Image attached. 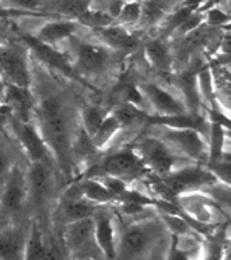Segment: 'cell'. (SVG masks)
Returning <instances> with one entry per match:
<instances>
[{
	"instance_id": "f35d334b",
	"label": "cell",
	"mask_w": 231,
	"mask_h": 260,
	"mask_svg": "<svg viewBox=\"0 0 231 260\" xmlns=\"http://www.w3.org/2000/svg\"><path fill=\"white\" fill-rule=\"evenodd\" d=\"M42 260H64L62 248L54 241H45L44 240V256Z\"/></svg>"
},
{
	"instance_id": "44dd1931",
	"label": "cell",
	"mask_w": 231,
	"mask_h": 260,
	"mask_svg": "<svg viewBox=\"0 0 231 260\" xmlns=\"http://www.w3.org/2000/svg\"><path fill=\"white\" fill-rule=\"evenodd\" d=\"M97 211L96 203L91 202L87 198H69L66 199L61 207V214L66 223L74 222L79 219L89 218Z\"/></svg>"
},
{
	"instance_id": "cb8c5ba5",
	"label": "cell",
	"mask_w": 231,
	"mask_h": 260,
	"mask_svg": "<svg viewBox=\"0 0 231 260\" xmlns=\"http://www.w3.org/2000/svg\"><path fill=\"white\" fill-rule=\"evenodd\" d=\"M146 56L154 68L166 71L170 67V54L165 45L160 40H153L146 44Z\"/></svg>"
},
{
	"instance_id": "8d00e7d4",
	"label": "cell",
	"mask_w": 231,
	"mask_h": 260,
	"mask_svg": "<svg viewBox=\"0 0 231 260\" xmlns=\"http://www.w3.org/2000/svg\"><path fill=\"white\" fill-rule=\"evenodd\" d=\"M166 260H192V256H190V252L184 245H181L178 237H173L168 249Z\"/></svg>"
},
{
	"instance_id": "6da1fadb",
	"label": "cell",
	"mask_w": 231,
	"mask_h": 260,
	"mask_svg": "<svg viewBox=\"0 0 231 260\" xmlns=\"http://www.w3.org/2000/svg\"><path fill=\"white\" fill-rule=\"evenodd\" d=\"M36 114L45 144L52 149L65 174H68L72 161V140L64 107L57 98L48 96L41 101Z\"/></svg>"
},
{
	"instance_id": "1f68e13d",
	"label": "cell",
	"mask_w": 231,
	"mask_h": 260,
	"mask_svg": "<svg viewBox=\"0 0 231 260\" xmlns=\"http://www.w3.org/2000/svg\"><path fill=\"white\" fill-rule=\"evenodd\" d=\"M112 115L117 118V121L119 122L121 127H130V126L135 125L137 122L142 121V119H146V117H147L138 107L130 105V103L118 107L113 111Z\"/></svg>"
},
{
	"instance_id": "f546056e",
	"label": "cell",
	"mask_w": 231,
	"mask_h": 260,
	"mask_svg": "<svg viewBox=\"0 0 231 260\" xmlns=\"http://www.w3.org/2000/svg\"><path fill=\"white\" fill-rule=\"evenodd\" d=\"M166 16V11L158 4L150 2V0H141V18L139 23L146 27L156 26Z\"/></svg>"
},
{
	"instance_id": "4fadbf2b",
	"label": "cell",
	"mask_w": 231,
	"mask_h": 260,
	"mask_svg": "<svg viewBox=\"0 0 231 260\" xmlns=\"http://www.w3.org/2000/svg\"><path fill=\"white\" fill-rule=\"evenodd\" d=\"M27 191L35 205H42L50 198L53 179L46 162H32L27 175Z\"/></svg>"
},
{
	"instance_id": "4316f807",
	"label": "cell",
	"mask_w": 231,
	"mask_h": 260,
	"mask_svg": "<svg viewBox=\"0 0 231 260\" xmlns=\"http://www.w3.org/2000/svg\"><path fill=\"white\" fill-rule=\"evenodd\" d=\"M105 117H107V114L103 111V109L97 107V106H88L81 113V122H83L81 127L85 130V133L92 137L97 132V129L100 127Z\"/></svg>"
},
{
	"instance_id": "5bb4252c",
	"label": "cell",
	"mask_w": 231,
	"mask_h": 260,
	"mask_svg": "<svg viewBox=\"0 0 231 260\" xmlns=\"http://www.w3.org/2000/svg\"><path fill=\"white\" fill-rule=\"evenodd\" d=\"M22 38H23V41L26 42L28 48L31 49L32 53L42 62H45L46 65H50L53 68L58 69V71H61L65 75H68V76L76 77L74 69L70 67V64H69L68 60L65 58L62 53H60L58 50L53 48V45L44 44V42L36 40L32 34H27V32H22Z\"/></svg>"
},
{
	"instance_id": "3957f363",
	"label": "cell",
	"mask_w": 231,
	"mask_h": 260,
	"mask_svg": "<svg viewBox=\"0 0 231 260\" xmlns=\"http://www.w3.org/2000/svg\"><path fill=\"white\" fill-rule=\"evenodd\" d=\"M147 172V167L142 158L131 149H125L108 156L97 167L96 175L115 176L122 180L135 179Z\"/></svg>"
},
{
	"instance_id": "9a60e30c",
	"label": "cell",
	"mask_w": 231,
	"mask_h": 260,
	"mask_svg": "<svg viewBox=\"0 0 231 260\" xmlns=\"http://www.w3.org/2000/svg\"><path fill=\"white\" fill-rule=\"evenodd\" d=\"M141 92L143 96L147 98L150 105L157 110L161 115H177V114L186 113L185 106L177 101L170 92L162 89L157 84L146 83L142 85Z\"/></svg>"
},
{
	"instance_id": "603a6c76",
	"label": "cell",
	"mask_w": 231,
	"mask_h": 260,
	"mask_svg": "<svg viewBox=\"0 0 231 260\" xmlns=\"http://www.w3.org/2000/svg\"><path fill=\"white\" fill-rule=\"evenodd\" d=\"M178 85L181 88L182 93L186 99V103L189 106L190 110H198L200 105V99H199V89L198 84V75L195 72H185L182 73L181 76L178 77Z\"/></svg>"
},
{
	"instance_id": "e0dca14e",
	"label": "cell",
	"mask_w": 231,
	"mask_h": 260,
	"mask_svg": "<svg viewBox=\"0 0 231 260\" xmlns=\"http://www.w3.org/2000/svg\"><path fill=\"white\" fill-rule=\"evenodd\" d=\"M93 31L96 32V36L100 38V41L105 46L115 49V50L129 52L138 46L137 37L131 34L127 27L122 26V24L112 23L105 27L96 28Z\"/></svg>"
},
{
	"instance_id": "d6986e66",
	"label": "cell",
	"mask_w": 231,
	"mask_h": 260,
	"mask_svg": "<svg viewBox=\"0 0 231 260\" xmlns=\"http://www.w3.org/2000/svg\"><path fill=\"white\" fill-rule=\"evenodd\" d=\"M2 93H4V99L7 102L8 109L15 111L19 121L28 122V115H30V111L34 105L32 95L30 93L28 88L7 84Z\"/></svg>"
},
{
	"instance_id": "b9f144b4",
	"label": "cell",
	"mask_w": 231,
	"mask_h": 260,
	"mask_svg": "<svg viewBox=\"0 0 231 260\" xmlns=\"http://www.w3.org/2000/svg\"><path fill=\"white\" fill-rule=\"evenodd\" d=\"M3 89H4V83L3 80H2V77H0V93L3 92Z\"/></svg>"
},
{
	"instance_id": "9c48e42d",
	"label": "cell",
	"mask_w": 231,
	"mask_h": 260,
	"mask_svg": "<svg viewBox=\"0 0 231 260\" xmlns=\"http://www.w3.org/2000/svg\"><path fill=\"white\" fill-rule=\"evenodd\" d=\"M164 127L162 137L170 145L178 149L181 153L186 154L194 160H203L207 156L206 142L203 140L202 133L194 129H173Z\"/></svg>"
},
{
	"instance_id": "2e32d148",
	"label": "cell",
	"mask_w": 231,
	"mask_h": 260,
	"mask_svg": "<svg viewBox=\"0 0 231 260\" xmlns=\"http://www.w3.org/2000/svg\"><path fill=\"white\" fill-rule=\"evenodd\" d=\"M27 235L20 228H6L0 232V260H24Z\"/></svg>"
},
{
	"instance_id": "ab89813d",
	"label": "cell",
	"mask_w": 231,
	"mask_h": 260,
	"mask_svg": "<svg viewBox=\"0 0 231 260\" xmlns=\"http://www.w3.org/2000/svg\"><path fill=\"white\" fill-rule=\"evenodd\" d=\"M8 172V157L3 150L0 149V182H3Z\"/></svg>"
},
{
	"instance_id": "52a82bcc",
	"label": "cell",
	"mask_w": 231,
	"mask_h": 260,
	"mask_svg": "<svg viewBox=\"0 0 231 260\" xmlns=\"http://www.w3.org/2000/svg\"><path fill=\"white\" fill-rule=\"evenodd\" d=\"M64 241L68 252L74 253L77 259H91L89 249L96 248L99 251L93 236V217L66 223Z\"/></svg>"
},
{
	"instance_id": "7bdbcfd3",
	"label": "cell",
	"mask_w": 231,
	"mask_h": 260,
	"mask_svg": "<svg viewBox=\"0 0 231 260\" xmlns=\"http://www.w3.org/2000/svg\"><path fill=\"white\" fill-rule=\"evenodd\" d=\"M0 56H2V48H0Z\"/></svg>"
},
{
	"instance_id": "8fae6325",
	"label": "cell",
	"mask_w": 231,
	"mask_h": 260,
	"mask_svg": "<svg viewBox=\"0 0 231 260\" xmlns=\"http://www.w3.org/2000/svg\"><path fill=\"white\" fill-rule=\"evenodd\" d=\"M93 236L104 260H117V232L111 215L107 213L93 214Z\"/></svg>"
},
{
	"instance_id": "5b68a950",
	"label": "cell",
	"mask_w": 231,
	"mask_h": 260,
	"mask_svg": "<svg viewBox=\"0 0 231 260\" xmlns=\"http://www.w3.org/2000/svg\"><path fill=\"white\" fill-rule=\"evenodd\" d=\"M27 179L18 168H10L3 180L2 194H0V207L3 213L14 215L22 210L24 201L27 198Z\"/></svg>"
},
{
	"instance_id": "d590c367",
	"label": "cell",
	"mask_w": 231,
	"mask_h": 260,
	"mask_svg": "<svg viewBox=\"0 0 231 260\" xmlns=\"http://www.w3.org/2000/svg\"><path fill=\"white\" fill-rule=\"evenodd\" d=\"M195 10L189 7H185V6H180V7L176 10L174 12H172L169 16H168V20H166V26H165V34L169 36V34H173L176 30H177L184 20L188 18V16L194 12Z\"/></svg>"
},
{
	"instance_id": "30bf717a",
	"label": "cell",
	"mask_w": 231,
	"mask_h": 260,
	"mask_svg": "<svg viewBox=\"0 0 231 260\" xmlns=\"http://www.w3.org/2000/svg\"><path fill=\"white\" fill-rule=\"evenodd\" d=\"M76 50L77 67L85 73H99L108 65L109 52L105 46L70 37Z\"/></svg>"
},
{
	"instance_id": "e575fe53",
	"label": "cell",
	"mask_w": 231,
	"mask_h": 260,
	"mask_svg": "<svg viewBox=\"0 0 231 260\" xmlns=\"http://www.w3.org/2000/svg\"><path fill=\"white\" fill-rule=\"evenodd\" d=\"M203 16H204V23L210 27L219 28L220 26L228 24L230 22V15L224 10L216 7V6L207 7L206 12H203Z\"/></svg>"
},
{
	"instance_id": "836d02e7",
	"label": "cell",
	"mask_w": 231,
	"mask_h": 260,
	"mask_svg": "<svg viewBox=\"0 0 231 260\" xmlns=\"http://www.w3.org/2000/svg\"><path fill=\"white\" fill-rule=\"evenodd\" d=\"M46 0H0V6L4 10H12V11L40 12Z\"/></svg>"
},
{
	"instance_id": "d6a6232c",
	"label": "cell",
	"mask_w": 231,
	"mask_h": 260,
	"mask_svg": "<svg viewBox=\"0 0 231 260\" xmlns=\"http://www.w3.org/2000/svg\"><path fill=\"white\" fill-rule=\"evenodd\" d=\"M224 127L220 122H212L210 132V161L220 160L224 145Z\"/></svg>"
},
{
	"instance_id": "f1b7e54d",
	"label": "cell",
	"mask_w": 231,
	"mask_h": 260,
	"mask_svg": "<svg viewBox=\"0 0 231 260\" xmlns=\"http://www.w3.org/2000/svg\"><path fill=\"white\" fill-rule=\"evenodd\" d=\"M77 22L80 24H84V26H89L93 30H96V28L105 27V26L115 23V19L105 10H92V8H88L77 19Z\"/></svg>"
},
{
	"instance_id": "4dcf8cb0",
	"label": "cell",
	"mask_w": 231,
	"mask_h": 260,
	"mask_svg": "<svg viewBox=\"0 0 231 260\" xmlns=\"http://www.w3.org/2000/svg\"><path fill=\"white\" fill-rule=\"evenodd\" d=\"M97 150L99 149L93 145L91 136L85 133L83 127H80L79 133H77L76 141L72 142V156H77V157L87 160V158L93 157Z\"/></svg>"
},
{
	"instance_id": "ba28073f",
	"label": "cell",
	"mask_w": 231,
	"mask_h": 260,
	"mask_svg": "<svg viewBox=\"0 0 231 260\" xmlns=\"http://www.w3.org/2000/svg\"><path fill=\"white\" fill-rule=\"evenodd\" d=\"M0 77L8 84L28 88L31 84V75L23 53L14 48H2L0 56Z\"/></svg>"
},
{
	"instance_id": "7402d4cb",
	"label": "cell",
	"mask_w": 231,
	"mask_h": 260,
	"mask_svg": "<svg viewBox=\"0 0 231 260\" xmlns=\"http://www.w3.org/2000/svg\"><path fill=\"white\" fill-rule=\"evenodd\" d=\"M80 194L93 203H108L113 201V197L105 186L99 180L87 179L80 184Z\"/></svg>"
},
{
	"instance_id": "8992f818",
	"label": "cell",
	"mask_w": 231,
	"mask_h": 260,
	"mask_svg": "<svg viewBox=\"0 0 231 260\" xmlns=\"http://www.w3.org/2000/svg\"><path fill=\"white\" fill-rule=\"evenodd\" d=\"M218 179L211 174V171L200 168V167H188L181 168L176 172L166 175L162 184L172 194H182L186 191L196 190L200 187L210 186L216 183Z\"/></svg>"
},
{
	"instance_id": "74e56055",
	"label": "cell",
	"mask_w": 231,
	"mask_h": 260,
	"mask_svg": "<svg viewBox=\"0 0 231 260\" xmlns=\"http://www.w3.org/2000/svg\"><path fill=\"white\" fill-rule=\"evenodd\" d=\"M208 171L214 175L216 179H222L223 182L228 184V179H230V164L228 161H223L220 160H214V161L208 162Z\"/></svg>"
},
{
	"instance_id": "60d3db41",
	"label": "cell",
	"mask_w": 231,
	"mask_h": 260,
	"mask_svg": "<svg viewBox=\"0 0 231 260\" xmlns=\"http://www.w3.org/2000/svg\"><path fill=\"white\" fill-rule=\"evenodd\" d=\"M6 23H7V22H6L3 18H0V36L6 31Z\"/></svg>"
},
{
	"instance_id": "ffe728a7",
	"label": "cell",
	"mask_w": 231,
	"mask_h": 260,
	"mask_svg": "<svg viewBox=\"0 0 231 260\" xmlns=\"http://www.w3.org/2000/svg\"><path fill=\"white\" fill-rule=\"evenodd\" d=\"M88 8H91V0H46L40 12L58 14L77 20Z\"/></svg>"
},
{
	"instance_id": "ac0fdd59",
	"label": "cell",
	"mask_w": 231,
	"mask_h": 260,
	"mask_svg": "<svg viewBox=\"0 0 231 260\" xmlns=\"http://www.w3.org/2000/svg\"><path fill=\"white\" fill-rule=\"evenodd\" d=\"M79 22L77 20H52L46 22L41 26L35 32L34 37L36 40L48 45H56L57 42L70 38L79 30Z\"/></svg>"
},
{
	"instance_id": "83f0119b",
	"label": "cell",
	"mask_w": 231,
	"mask_h": 260,
	"mask_svg": "<svg viewBox=\"0 0 231 260\" xmlns=\"http://www.w3.org/2000/svg\"><path fill=\"white\" fill-rule=\"evenodd\" d=\"M139 18H141V0H123L115 23L127 27L139 23Z\"/></svg>"
},
{
	"instance_id": "277c9868",
	"label": "cell",
	"mask_w": 231,
	"mask_h": 260,
	"mask_svg": "<svg viewBox=\"0 0 231 260\" xmlns=\"http://www.w3.org/2000/svg\"><path fill=\"white\" fill-rule=\"evenodd\" d=\"M138 152V156L145 162V166L164 178L173 172L174 164L178 161V157L173 154L169 146L158 138H145L139 142Z\"/></svg>"
},
{
	"instance_id": "7c38bea8",
	"label": "cell",
	"mask_w": 231,
	"mask_h": 260,
	"mask_svg": "<svg viewBox=\"0 0 231 260\" xmlns=\"http://www.w3.org/2000/svg\"><path fill=\"white\" fill-rule=\"evenodd\" d=\"M18 140L23 146L24 152L27 153L31 162H46L48 158V145L45 144L41 133L30 125L28 122L18 121L14 125Z\"/></svg>"
},
{
	"instance_id": "d4e9b609",
	"label": "cell",
	"mask_w": 231,
	"mask_h": 260,
	"mask_svg": "<svg viewBox=\"0 0 231 260\" xmlns=\"http://www.w3.org/2000/svg\"><path fill=\"white\" fill-rule=\"evenodd\" d=\"M119 129H121V125H119V122L117 121V118L113 117L112 114L107 115L104 121H103V123L100 125V127L97 129L96 133L91 137L92 138L93 145L96 146L97 149L104 148V146L112 140L113 136L118 133V130Z\"/></svg>"
},
{
	"instance_id": "484cf974",
	"label": "cell",
	"mask_w": 231,
	"mask_h": 260,
	"mask_svg": "<svg viewBox=\"0 0 231 260\" xmlns=\"http://www.w3.org/2000/svg\"><path fill=\"white\" fill-rule=\"evenodd\" d=\"M44 256V236L38 225H32L27 235L24 260H42Z\"/></svg>"
},
{
	"instance_id": "7a4b0ae2",
	"label": "cell",
	"mask_w": 231,
	"mask_h": 260,
	"mask_svg": "<svg viewBox=\"0 0 231 260\" xmlns=\"http://www.w3.org/2000/svg\"><path fill=\"white\" fill-rule=\"evenodd\" d=\"M162 235V228L154 221L138 222L127 228L117 244V259L135 260L145 255Z\"/></svg>"
}]
</instances>
